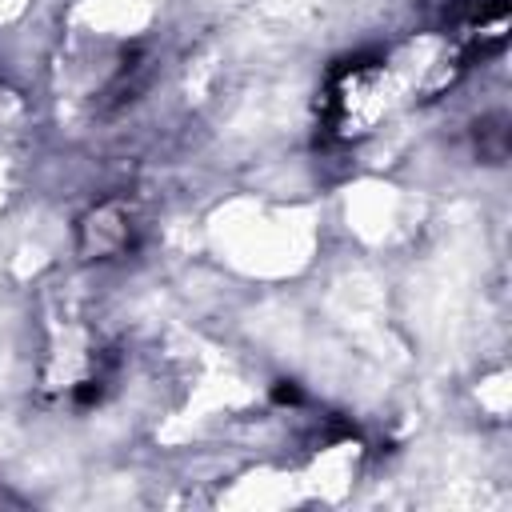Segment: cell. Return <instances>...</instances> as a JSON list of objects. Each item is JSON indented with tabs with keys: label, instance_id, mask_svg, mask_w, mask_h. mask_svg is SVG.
I'll use <instances>...</instances> for the list:
<instances>
[{
	"label": "cell",
	"instance_id": "7a4b0ae2",
	"mask_svg": "<svg viewBox=\"0 0 512 512\" xmlns=\"http://www.w3.org/2000/svg\"><path fill=\"white\" fill-rule=\"evenodd\" d=\"M0 504H16V496H8V492H0Z\"/></svg>",
	"mask_w": 512,
	"mask_h": 512
},
{
	"label": "cell",
	"instance_id": "6da1fadb",
	"mask_svg": "<svg viewBox=\"0 0 512 512\" xmlns=\"http://www.w3.org/2000/svg\"><path fill=\"white\" fill-rule=\"evenodd\" d=\"M132 240V220L120 204H100L92 208L84 220H80V232H76V244H80V256L88 260H108L116 252H124Z\"/></svg>",
	"mask_w": 512,
	"mask_h": 512
}]
</instances>
